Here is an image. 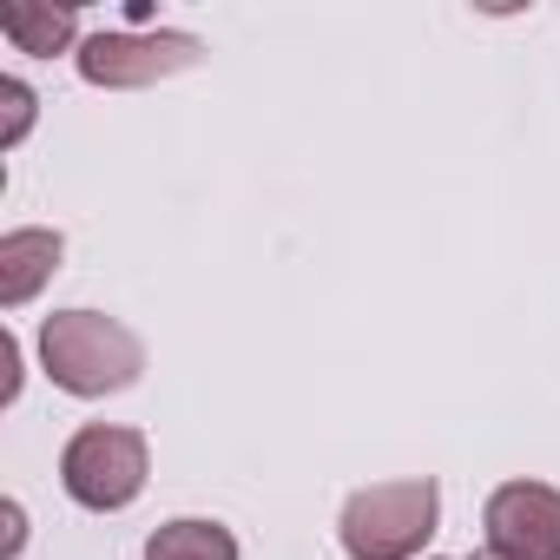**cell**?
Segmentation results:
<instances>
[{
    "label": "cell",
    "instance_id": "obj_2",
    "mask_svg": "<svg viewBox=\"0 0 560 560\" xmlns=\"http://www.w3.org/2000/svg\"><path fill=\"white\" fill-rule=\"evenodd\" d=\"M435 521H442V488L429 475H396V481H370L343 501L337 540L350 560H416L429 547Z\"/></svg>",
    "mask_w": 560,
    "mask_h": 560
},
{
    "label": "cell",
    "instance_id": "obj_9",
    "mask_svg": "<svg viewBox=\"0 0 560 560\" xmlns=\"http://www.w3.org/2000/svg\"><path fill=\"white\" fill-rule=\"evenodd\" d=\"M0 100H8V132H0V145H21L27 139V126H34V86L27 80H0Z\"/></svg>",
    "mask_w": 560,
    "mask_h": 560
},
{
    "label": "cell",
    "instance_id": "obj_1",
    "mask_svg": "<svg viewBox=\"0 0 560 560\" xmlns=\"http://www.w3.org/2000/svg\"><path fill=\"white\" fill-rule=\"evenodd\" d=\"M40 370L54 376V389L80 396V402H100V396H119L139 383L145 370V343L119 324V317H100V311H54L40 324Z\"/></svg>",
    "mask_w": 560,
    "mask_h": 560
},
{
    "label": "cell",
    "instance_id": "obj_8",
    "mask_svg": "<svg viewBox=\"0 0 560 560\" xmlns=\"http://www.w3.org/2000/svg\"><path fill=\"white\" fill-rule=\"evenodd\" d=\"M0 34L21 54H80V14L73 8H8L0 14Z\"/></svg>",
    "mask_w": 560,
    "mask_h": 560
},
{
    "label": "cell",
    "instance_id": "obj_10",
    "mask_svg": "<svg viewBox=\"0 0 560 560\" xmlns=\"http://www.w3.org/2000/svg\"><path fill=\"white\" fill-rule=\"evenodd\" d=\"M0 521H8V540H0V560H14V553H21V540H27V514H21V501H8V508H0Z\"/></svg>",
    "mask_w": 560,
    "mask_h": 560
},
{
    "label": "cell",
    "instance_id": "obj_5",
    "mask_svg": "<svg viewBox=\"0 0 560 560\" xmlns=\"http://www.w3.org/2000/svg\"><path fill=\"white\" fill-rule=\"evenodd\" d=\"M481 534L494 560H560V488L501 481L481 508Z\"/></svg>",
    "mask_w": 560,
    "mask_h": 560
},
{
    "label": "cell",
    "instance_id": "obj_4",
    "mask_svg": "<svg viewBox=\"0 0 560 560\" xmlns=\"http://www.w3.org/2000/svg\"><path fill=\"white\" fill-rule=\"evenodd\" d=\"M205 60V40L198 34H86L73 67L86 86H106V93H139V86H159L172 73H191Z\"/></svg>",
    "mask_w": 560,
    "mask_h": 560
},
{
    "label": "cell",
    "instance_id": "obj_11",
    "mask_svg": "<svg viewBox=\"0 0 560 560\" xmlns=\"http://www.w3.org/2000/svg\"><path fill=\"white\" fill-rule=\"evenodd\" d=\"M435 560H442V553H435Z\"/></svg>",
    "mask_w": 560,
    "mask_h": 560
},
{
    "label": "cell",
    "instance_id": "obj_6",
    "mask_svg": "<svg viewBox=\"0 0 560 560\" xmlns=\"http://www.w3.org/2000/svg\"><path fill=\"white\" fill-rule=\"evenodd\" d=\"M60 257H67V237L60 231H40V224L8 231V237H0V304H8V311L34 304L40 284L60 270Z\"/></svg>",
    "mask_w": 560,
    "mask_h": 560
},
{
    "label": "cell",
    "instance_id": "obj_3",
    "mask_svg": "<svg viewBox=\"0 0 560 560\" xmlns=\"http://www.w3.org/2000/svg\"><path fill=\"white\" fill-rule=\"evenodd\" d=\"M145 475H152V448H145L139 429H119V422H93L60 448V488L86 514L132 508L145 494Z\"/></svg>",
    "mask_w": 560,
    "mask_h": 560
},
{
    "label": "cell",
    "instance_id": "obj_7",
    "mask_svg": "<svg viewBox=\"0 0 560 560\" xmlns=\"http://www.w3.org/2000/svg\"><path fill=\"white\" fill-rule=\"evenodd\" d=\"M145 560H237V534H231L224 521L178 514V521L152 527V540H145Z\"/></svg>",
    "mask_w": 560,
    "mask_h": 560
}]
</instances>
